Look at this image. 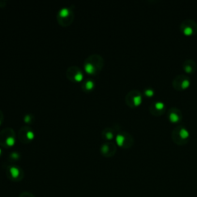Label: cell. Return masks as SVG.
I'll return each mask as SVG.
<instances>
[{
	"mask_svg": "<svg viewBox=\"0 0 197 197\" xmlns=\"http://www.w3.org/2000/svg\"><path fill=\"white\" fill-rule=\"evenodd\" d=\"M8 178L13 182H19L24 177V173L22 169L15 165H9L6 170Z\"/></svg>",
	"mask_w": 197,
	"mask_h": 197,
	"instance_id": "obj_1",
	"label": "cell"
},
{
	"mask_svg": "<svg viewBox=\"0 0 197 197\" xmlns=\"http://www.w3.org/2000/svg\"><path fill=\"white\" fill-rule=\"evenodd\" d=\"M71 73L72 74L71 78L73 79L75 81L81 82L83 79V74L78 68H71Z\"/></svg>",
	"mask_w": 197,
	"mask_h": 197,
	"instance_id": "obj_2",
	"label": "cell"
},
{
	"mask_svg": "<svg viewBox=\"0 0 197 197\" xmlns=\"http://www.w3.org/2000/svg\"><path fill=\"white\" fill-rule=\"evenodd\" d=\"M84 69H85V71H86L87 73L94 74L96 72L97 68L96 67L95 65H94L93 63H92L90 61H89V62L86 61L84 64Z\"/></svg>",
	"mask_w": 197,
	"mask_h": 197,
	"instance_id": "obj_3",
	"label": "cell"
},
{
	"mask_svg": "<svg viewBox=\"0 0 197 197\" xmlns=\"http://www.w3.org/2000/svg\"><path fill=\"white\" fill-rule=\"evenodd\" d=\"M71 12H71L70 9H69V8H62V9L59 11V13H58L59 19H66L67 18H69L71 15Z\"/></svg>",
	"mask_w": 197,
	"mask_h": 197,
	"instance_id": "obj_4",
	"label": "cell"
},
{
	"mask_svg": "<svg viewBox=\"0 0 197 197\" xmlns=\"http://www.w3.org/2000/svg\"><path fill=\"white\" fill-rule=\"evenodd\" d=\"M94 86H95V83L92 79H88L87 81L85 82L84 88L86 90H91L93 89Z\"/></svg>",
	"mask_w": 197,
	"mask_h": 197,
	"instance_id": "obj_5",
	"label": "cell"
},
{
	"mask_svg": "<svg viewBox=\"0 0 197 197\" xmlns=\"http://www.w3.org/2000/svg\"><path fill=\"white\" fill-rule=\"evenodd\" d=\"M125 136L122 135V134H118L116 137V143L119 145V146H123V143L125 142Z\"/></svg>",
	"mask_w": 197,
	"mask_h": 197,
	"instance_id": "obj_6",
	"label": "cell"
},
{
	"mask_svg": "<svg viewBox=\"0 0 197 197\" xmlns=\"http://www.w3.org/2000/svg\"><path fill=\"white\" fill-rule=\"evenodd\" d=\"M5 143H6V146H12L14 144H15V137H14L13 135H9V136H8L7 138H6V141H5Z\"/></svg>",
	"mask_w": 197,
	"mask_h": 197,
	"instance_id": "obj_7",
	"label": "cell"
},
{
	"mask_svg": "<svg viewBox=\"0 0 197 197\" xmlns=\"http://www.w3.org/2000/svg\"><path fill=\"white\" fill-rule=\"evenodd\" d=\"M179 136L182 139H187L190 136V132L185 128L181 129L180 131H179Z\"/></svg>",
	"mask_w": 197,
	"mask_h": 197,
	"instance_id": "obj_8",
	"label": "cell"
},
{
	"mask_svg": "<svg viewBox=\"0 0 197 197\" xmlns=\"http://www.w3.org/2000/svg\"><path fill=\"white\" fill-rule=\"evenodd\" d=\"M169 120H170V122H178V121L179 120V116L177 115V113H174V112H173V113H170L169 114Z\"/></svg>",
	"mask_w": 197,
	"mask_h": 197,
	"instance_id": "obj_9",
	"label": "cell"
},
{
	"mask_svg": "<svg viewBox=\"0 0 197 197\" xmlns=\"http://www.w3.org/2000/svg\"><path fill=\"white\" fill-rule=\"evenodd\" d=\"M142 101H143V99H142V96L140 95H137L133 97V104L136 106L142 103Z\"/></svg>",
	"mask_w": 197,
	"mask_h": 197,
	"instance_id": "obj_10",
	"label": "cell"
},
{
	"mask_svg": "<svg viewBox=\"0 0 197 197\" xmlns=\"http://www.w3.org/2000/svg\"><path fill=\"white\" fill-rule=\"evenodd\" d=\"M26 138H27V139L31 140V139H32L33 138H34V132H33L32 130H30V129H28L27 131H26Z\"/></svg>",
	"mask_w": 197,
	"mask_h": 197,
	"instance_id": "obj_11",
	"label": "cell"
},
{
	"mask_svg": "<svg viewBox=\"0 0 197 197\" xmlns=\"http://www.w3.org/2000/svg\"><path fill=\"white\" fill-rule=\"evenodd\" d=\"M9 158H10L11 160H18L20 158V155L18 153V152H12V153L10 154V156H9Z\"/></svg>",
	"mask_w": 197,
	"mask_h": 197,
	"instance_id": "obj_12",
	"label": "cell"
},
{
	"mask_svg": "<svg viewBox=\"0 0 197 197\" xmlns=\"http://www.w3.org/2000/svg\"><path fill=\"white\" fill-rule=\"evenodd\" d=\"M155 107L156 109L158 110H162L164 109L165 107V105L164 103H163V102H160V101H159V102H156L155 104Z\"/></svg>",
	"mask_w": 197,
	"mask_h": 197,
	"instance_id": "obj_13",
	"label": "cell"
},
{
	"mask_svg": "<svg viewBox=\"0 0 197 197\" xmlns=\"http://www.w3.org/2000/svg\"><path fill=\"white\" fill-rule=\"evenodd\" d=\"M183 32H184V34L187 35V36H190V35L193 34V29H192V28L190 27V26H186V27L185 29H184Z\"/></svg>",
	"mask_w": 197,
	"mask_h": 197,
	"instance_id": "obj_14",
	"label": "cell"
},
{
	"mask_svg": "<svg viewBox=\"0 0 197 197\" xmlns=\"http://www.w3.org/2000/svg\"><path fill=\"white\" fill-rule=\"evenodd\" d=\"M190 82L188 79H184L183 81L181 83V86H182V89H187V88L190 86Z\"/></svg>",
	"mask_w": 197,
	"mask_h": 197,
	"instance_id": "obj_15",
	"label": "cell"
},
{
	"mask_svg": "<svg viewBox=\"0 0 197 197\" xmlns=\"http://www.w3.org/2000/svg\"><path fill=\"white\" fill-rule=\"evenodd\" d=\"M19 197H36L34 195L32 194L29 192H23V193H20L19 196Z\"/></svg>",
	"mask_w": 197,
	"mask_h": 197,
	"instance_id": "obj_16",
	"label": "cell"
},
{
	"mask_svg": "<svg viewBox=\"0 0 197 197\" xmlns=\"http://www.w3.org/2000/svg\"><path fill=\"white\" fill-rule=\"evenodd\" d=\"M145 94H146L147 96H152L154 95V91L151 89H148L145 91Z\"/></svg>",
	"mask_w": 197,
	"mask_h": 197,
	"instance_id": "obj_17",
	"label": "cell"
},
{
	"mask_svg": "<svg viewBox=\"0 0 197 197\" xmlns=\"http://www.w3.org/2000/svg\"><path fill=\"white\" fill-rule=\"evenodd\" d=\"M105 137H106L107 139H111L113 137V133L112 132L108 131L106 133H105Z\"/></svg>",
	"mask_w": 197,
	"mask_h": 197,
	"instance_id": "obj_18",
	"label": "cell"
},
{
	"mask_svg": "<svg viewBox=\"0 0 197 197\" xmlns=\"http://www.w3.org/2000/svg\"><path fill=\"white\" fill-rule=\"evenodd\" d=\"M184 69H185V71L186 72H192V67H191V66H185V68H184Z\"/></svg>",
	"mask_w": 197,
	"mask_h": 197,
	"instance_id": "obj_19",
	"label": "cell"
},
{
	"mask_svg": "<svg viewBox=\"0 0 197 197\" xmlns=\"http://www.w3.org/2000/svg\"><path fill=\"white\" fill-rule=\"evenodd\" d=\"M25 121H26V122H30V119H31V116L30 115H26V116H25Z\"/></svg>",
	"mask_w": 197,
	"mask_h": 197,
	"instance_id": "obj_20",
	"label": "cell"
},
{
	"mask_svg": "<svg viewBox=\"0 0 197 197\" xmlns=\"http://www.w3.org/2000/svg\"><path fill=\"white\" fill-rule=\"evenodd\" d=\"M2 149H1V148H0V156L2 155Z\"/></svg>",
	"mask_w": 197,
	"mask_h": 197,
	"instance_id": "obj_21",
	"label": "cell"
}]
</instances>
